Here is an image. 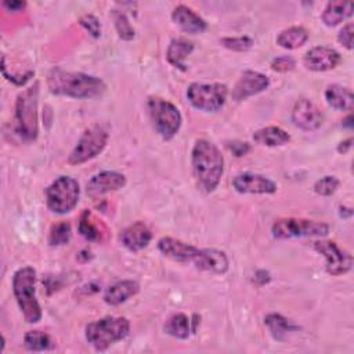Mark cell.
Listing matches in <instances>:
<instances>
[{
    "mask_svg": "<svg viewBox=\"0 0 354 354\" xmlns=\"http://www.w3.org/2000/svg\"><path fill=\"white\" fill-rule=\"evenodd\" d=\"M191 166L196 185L201 191L213 192L224 173V156L216 144L209 140H196L191 151Z\"/></svg>",
    "mask_w": 354,
    "mask_h": 354,
    "instance_id": "1",
    "label": "cell"
},
{
    "mask_svg": "<svg viewBox=\"0 0 354 354\" xmlns=\"http://www.w3.org/2000/svg\"><path fill=\"white\" fill-rule=\"evenodd\" d=\"M48 90L55 95L88 100L102 95L106 84L102 79L83 72H69L53 68L47 75Z\"/></svg>",
    "mask_w": 354,
    "mask_h": 354,
    "instance_id": "2",
    "label": "cell"
},
{
    "mask_svg": "<svg viewBox=\"0 0 354 354\" xmlns=\"http://www.w3.org/2000/svg\"><path fill=\"white\" fill-rule=\"evenodd\" d=\"M12 293L28 324H36L43 313L36 297V270L30 266L18 268L12 275Z\"/></svg>",
    "mask_w": 354,
    "mask_h": 354,
    "instance_id": "3",
    "label": "cell"
},
{
    "mask_svg": "<svg viewBox=\"0 0 354 354\" xmlns=\"http://www.w3.org/2000/svg\"><path fill=\"white\" fill-rule=\"evenodd\" d=\"M39 83L35 82L30 87L21 91L15 100V113L14 124L18 136L26 141L32 142L39 134Z\"/></svg>",
    "mask_w": 354,
    "mask_h": 354,
    "instance_id": "4",
    "label": "cell"
},
{
    "mask_svg": "<svg viewBox=\"0 0 354 354\" xmlns=\"http://www.w3.org/2000/svg\"><path fill=\"white\" fill-rule=\"evenodd\" d=\"M130 332V322L124 317H104L86 326V340L97 351H105L123 340Z\"/></svg>",
    "mask_w": 354,
    "mask_h": 354,
    "instance_id": "5",
    "label": "cell"
},
{
    "mask_svg": "<svg viewBox=\"0 0 354 354\" xmlns=\"http://www.w3.org/2000/svg\"><path fill=\"white\" fill-rule=\"evenodd\" d=\"M147 108L156 133L163 140H171L183 123L180 109L173 102L160 97H149Z\"/></svg>",
    "mask_w": 354,
    "mask_h": 354,
    "instance_id": "6",
    "label": "cell"
},
{
    "mask_svg": "<svg viewBox=\"0 0 354 354\" xmlns=\"http://www.w3.org/2000/svg\"><path fill=\"white\" fill-rule=\"evenodd\" d=\"M46 205L48 210L57 214L72 212L80 195L79 183L69 176H59L46 188Z\"/></svg>",
    "mask_w": 354,
    "mask_h": 354,
    "instance_id": "7",
    "label": "cell"
},
{
    "mask_svg": "<svg viewBox=\"0 0 354 354\" xmlns=\"http://www.w3.org/2000/svg\"><path fill=\"white\" fill-rule=\"evenodd\" d=\"M108 138H109V133L104 124L94 123L88 126L82 133L75 148L71 151L68 156V163L76 166L94 159L104 151V148L106 147Z\"/></svg>",
    "mask_w": 354,
    "mask_h": 354,
    "instance_id": "8",
    "label": "cell"
},
{
    "mask_svg": "<svg viewBox=\"0 0 354 354\" xmlns=\"http://www.w3.org/2000/svg\"><path fill=\"white\" fill-rule=\"evenodd\" d=\"M271 232L277 239L322 238L329 234V225L326 223L308 218L283 217L274 221Z\"/></svg>",
    "mask_w": 354,
    "mask_h": 354,
    "instance_id": "9",
    "label": "cell"
},
{
    "mask_svg": "<svg viewBox=\"0 0 354 354\" xmlns=\"http://www.w3.org/2000/svg\"><path fill=\"white\" fill-rule=\"evenodd\" d=\"M228 88L223 83H191L187 98L199 111L213 113L220 111L227 100Z\"/></svg>",
    "mask_w": 354,
    "mask_h": 354,
    "instance_id": "10",
    "label": "cell"
},
{
    "mask_svg": "<svg viewBox=\"0 0 354 354\" xmlns=\"http://www.w3.org/2000/svg\"><path fill=\"white\" fill-rule=\"evenodd\" d=\"M313 249L325 257V268L330 275H343L353 267V256L335 241H314Z\"/></svg>",
    "mask_w": 354,
    "mask_h": 354,
    "instance_id": "11",
    "label": "cell"
},
{
    "mask_svg": "<svg viewBox=\"0 0 354 354\" xmlns=\"http://www.w3.org/2000/svg\"><path fill=\"white\" fill-rule=\"evenodd\" d=\"M290 118L296 127L306 131L318 130L324 124V113L308 98H300L295 102Z\"/></svg>",
    "mask_w": 354,
    "mask_h": 354,
    "instance_id": "12",
    "label": "cell"
},
{
    "mask_svg": "<svg viewBox=\"0 0 354 354\" xmlns=\"http://www.w3.org/2000/svg\"><path fill=\"white\" fill-rule=\"evenodd\" d=\"M270 86V77L261 72L257 71H243L239 76L238 82L232 87L231 97L234 101L241 102L252 95H256L264 90H267Z\"/></svg>",
    "mask_w": 354,
    "mask_h": 354,
    "instance_id": "13",
    "label": "cell"
},
{
    "mask_svg": "<svg viewBox=\"0 0 354 354\" xmlns=\"http://www.w3.org/2000/svg\"><path fill=\"white\" fill-rule=\"evenodd\" d=\"M232 187L239 194H275L278 187L277 184L257 173H239L232 178Z\"/></svg>",
    "mask_w": 354,
    "mask_h": 354,
    "instance_id": "14",
    "label": "cell"
},
{
    "mask_svg": "<svg viewBox=\"0 0 354 354\" xmlns=\"http://www.w3.org/2000/svg\"><path fill=\"white\" fill-rule=\"evenodd\" d=\"M126 185L124 174L113 170H104L94 174L86 187L87 195L93 199L100 198L111 191H118Z\"/></svg>",
    "mask_w": 354,
    "mask_h": 354,
    "instance_id": "15",
    "label": "cell"
},
{
    "mask_svg": "<svg viewBox=\"0 0 354 354\" xmlns=\"http://www.w3.org/2000/svg\"><path fill=\"white\" fill-rule=\"evenodd\" d=\"M342 61L340 54L326 46H315L311 47L303 58V64L307 69L314 71V72H325L335 69Z\"/></svg>",
    "mask_w": 354,
    "mask_h": 354,
    "instance_id": "16",
    "label": "cell"
},
{
    "mask_svg": "<svg viewBox=\"0 0 354 354\" xmlns=\"http://www.w3.org/2000/svg\"><path fill=\"white\" fill-rule=\"evenodd\" d=\"M158 249L163 256H166L174 261L192 263V264L195 263V260L198 259L199 252H201L199 248H196L191 243H187L184 241L171 238V236L160 238L158 241Z\"/></svg>",
    "mask_w": 354,
    "mask_h": 354,
    "instance_id": "17",
    "label": "cell"
},
{
    "mask_svg": "<svg viewBox=\"0 0 354 354\" xmlns=\"http://www.w3.org/2000/svg\"><path fill=\"white\" fill-rule=\"evenodd\" d=\"M119 238H120L122 245L127 250H130V252H140L144 248H147L148 243L151 242L152 232L147 227V224H144L142 221H136L134 224L126 227L120 232Z\"/></svg>",
    "mask_w": 354,
    "mask_h": 354,
    "instance_id": "18",
    "label": "cell"
},
{
    "mask_svg": "<svg viewBox=\"0 0 354 354\" xmlns=\"http://www.w3.org/2000/svg\"><path fill=\"white\" fill-rule=\"evenodd\" d=\"M194 266L198 270L221 275L227 272L230 267V261L225 252L213 249V248H206V249H201L199 256L195 260Z\"/></svg>",
    "mask_w": 354,
    "mask_h": 354,
    "instance_id": "19",
    "label": "cell"
},
{
    "mask_svg": "<svg viewBox=\"0 0 354 354\" xmlns=\"http://www.w3.org/2000/svg\"><path fill=\"white\" fill-rule=\"evenodd\" d=\"M171 19L176 25L181 28V30L187 33H202L207 29L206 21L199 14H196L192 8L184 4L174 7L171 12Z\"/></svg>",
    "mask_w": 354,
    "mask_h": 354,
    "instance_id": "20",
    "label": "cell"
},
{
    "mask_svg": "<svg viewBox=\"0 0 354 354\" xmlns=\"http://www.w3.org/2000/svg\"><path fill=\"white\" fill-rule=\"evenodd\" d=\"M77 230L83 238L90 242H104L108 236L106 227L101 220H98L90 210H83L79 218Z\"/></svg>",
    "mask_w": 354,
    "mask_h": 354,
    "instance_id": "21",
    "label": "cell"
},
{
    "mask_svg": "<svg viewBox=\"0 0 354 354\" xmlns=\"http://www.w3.org/2000/svg\"><path fill=\"white\" fill-rule=\"evenodd\" d=\"M140 292V285L133 279L118 281L109 288H106L104 293V301L109 306H119L127 301L130 297L136 296Z\"/></svg>",
    "mask_w": 354,
    "mask_h": 354,
    "instance_id": "22",
    "label": "cell"
},
{
    "mask_svg": "<svg viewBox=\"0 0 354 354\" xmlns=\"http://www.w3.org/2000/svg\"><path fill=\"white\" fill-rule=\"evenodd\" d=\"M194 44L192 41L184 37H174L170 40L166 50V59L170 65L180 71H187L185 59L192 53Z\"/></svg>",
    "mask_w": 354,
    "mask_h": 354,
    "instance_id": "23",
    "label": "cell"
},
{
    "mask_svg": "<svg viewBox=\"0 0 354 354\" xmlns=\"http://www.w3.org/2000/svg\"><path fill=\"white\" fill-rule=\"evenodd\" d=\"M353 15V3L351 1H342V0H333L329 1L321 15L322 22L326 26H336L350 18Z\"/></svg>",
    "mask_w": 354,
    "mask_h": 354,
    "instance_id": "24",
    "label": "cell"
},
{
    "mask_svg": "<svg viewBox=\"0 0 354 354\" xmlns=\"http://www.w3.org/2000/svg\"><path fill=\"white\" fill-rule=\"evenodd\" d=\"M325 100L336 111H351L354 105L353 91L342 84H329L325 90Z\"/></svg>",
    "mask_w": 354,
    "mask_h": 354,
    "instance_id": "25",
    "label": "cell"
},
{
    "mask_svg": "<svg viewBox=\"0 0 354 354\" xmlns=\"http://www.w3.org/2000/svg\"><path fill=\"white\" fill-rule=\"evenodd\" d=\"M254 142L264 147H281L290 141V136L286 130L278 126H267L253 133Z\"/></svg>",
    "mask_w": 354,
    "mask_h": 354,
    "instance_id": "26",
    "label": "cell"
},
{
    "mask_svg": "<svg viewBox=\"0 0 354 354\" xmlns=\"http://www.w3.org/2000/svg\"><path fill=\"white\" fill-rule=\"evenodd\" d=\"M264 325L267 326L270 335L278 340L282 342L285 340V336L290 332H295L299 329L296 324H293L290 319L283 317L282 314L278 313H270L264 317Z\"/></svg>",
    "mask_w": 354,
    "mask_h": 354,
    "instance_id": "27",
    "label": "cell"
},
{
    "mask_svg": "<svg viewBox=\"0 0 354 354\" xmlns=\"http://www.w3.org/2000/svg\"><path fill=\"white\" fill-rule=\"evenodd\" d=\"M308 40V32L303 26H290L279 32L277 37V44L282 48L295 50L301 47Z\"/></svg>",
    "mask_w": 354,
    "mask_h": 354,
    "instance_id": "28",
    "label": "cell"
},
{
    "mask_svg": "<svg viewBox=\"0 0 354 354\" xmlns=\"http://www.w3.org/2000/svg\"><path fill=\"white\" fill-rule=\"evenodd\" d=\"M163 330L176 339H188L191 333V321L184 313H176L167 318Z\"/></svg>",
    "mask_w": 354,
    "mask_h": 354,
    "instance_id": "29",
    "label": "cell"
},
{
    "mask_svg": "<svg viewBox=\"0 0 354 354\" xmlns=\"http://www.w3.org/2000/svg\"><path fill=\"white\" fill-rule=\"evenodd\" d=\"M24 346L29 351H48L55 348V342L46 332L29 330L24 336Z\"/></svg>",
    "mask_w": 354,
    "mask_h": 354,
    "instance_id": "30",
    "label": "cell"
},
{
    "mask_svg": "<svg viewBox=\"0 0 354 354\" xmlns=\"http://www.w3.org/2000/svg\"><path fill=\"white\" fill-rule=\"evenodd\" d=\"M112 18H113V24H115V29L118 32V36L122 39V40H131L134 39V35H136V30L134 28L131 26L126 12L120 11V10H113L112 11Z\"/></svg>",
    "mask_w": 354,
    "mask_h": 354,
    "instance_id": "31",
    "label": "cell"
},
{
    "mask_svg": "<svg viewBox=\"0 0 354 354\" xmlns=\"http://www.w3.org/2000/svg\"><path fill=\"white\" fill-rule=\"evenodd\" d=\"M71 239V224L66 221H59L51 225L48 232V243L51 246L66 245Z\"/></svg>",
    "mask_w": 354,
    "mask_h": 354,
    "instance_id": "32",
    "label": "cell"
},
{
    "mask_svg": "<svg viewBox=\"0 0 354 354\" xmlns=\"http://www.w3.org/2000/svg\"><path fill=\"white\" fill-rule=\"evenodd\" d=\"M220 44L231 51L245 53L250 50L254 44L253 39L249 36H232V37H223L220 39Z\"/></svg>",
    "mask_w": 354,
    "mask_h": 354,
    "instance_id": "33",
    "label": "cell"
},
{
    "mask_svg": "<svg viewBox=\"0 0 354 354\" xmlns=\"http://www.w3.org/2000/svg\"><path fill=\"white\" fill-rule=\"evenodd\" d=\"M339 184H340V181L337 180V177H335V176H324V177L318 178L314 183L313 189H314L315 194H318L321 196H330V195H333L337 191Z\"/></svg>",
    "mask_w": 354,
    "mask_h": 354,
    "instance_id": "34",
    "label": "cell"
},
{
    "mask_svg": "<svg viewBox=\"0 0 354 354\" xmlns=\"http://www.w3.org/2000/svg\"><path fill=\"white\" fill-rule=\"evenodd\" d=\"M79 24L93 36V37H100L101 35V24L98 18L93 14H86L79 19Z\"/></svg>",
    "mask_w": 354,
    "mask_h": 354,
    "instance_id": "35",
    "label": "cell"
},
{
    "mask_svg": "<svg viewBox=\"0 0 354 354\" xmlns=\"http://www.w3.org/2000/svg\"><path fill=\"white\" fill-rule=\"evenodd\" d=\"M295 66H296V61H295V58L290 57V55L275 57V58L271 61V69L275 71V72H281V73L289 72V71L295 69Z\"/></svg>",
    "mask_w": 354,
    "mask_h": 354,
    "instance_id": "36",
    "label": "cell"
},
{
    "mask_svg": "<svg viewBox=\"0 0 354 354\" xmlns=\"http://www.w3.org/2000/svg\"><path fill=\"white\" fill-rule=\"evenodd\" d=\"M353 35H354V24L347 22L340 32L337 33V41L347 50L353 48Z\"/></svg>",
    "mask_w": 354,
    "mask_h": 354,
    "instance_id": "37",
    "label": "cell"
},
{
    "mask_svg": "<svg viewBox=\"0 0 354 354\" xmlns=\"http://www.w3.org/2000/svg\"><path fill=\"white\" fill-rule=\"evenodd\" d=\"M227 148H228V151H230L232 155H235L236 158H241V156L248 155V153L250 152V149H252L249 142H246V141H238V140L227 142Z\"/></svg>",
    "mask_w": 354,
    "mask_h": 354,
    "instance_id": "38",
    "label": "cell"
},
{
    "mask_svg": "<svg viewBox=\"0 0 354 354\" xmlns=\"http://www.w3.org/2000/svg\"><path fill=\"white\" fill-rule=\"evenodd\" d=\"M270 279H271L270 272L266 271V270H257V271L254 272V275H253V282L257 283L259 286H263V285L268 283Z\"/></svg>",
    "mask_w": 354,
    "mask_h": 354,
    "instance_id": "39",
    "label": "cell"
},
{
    "mask_svg": "<svg viewBox=\"0 0 354 354\" xmlns=\"http://www.w3.org/2000/svg\"><path fill=\"white\" fill-rule=\"evenodd\" d=\"M3 7L7 8L8 11L17 12V11H22L26 7V3L25 1H4Z\"/></svg>",
    "mask_w": 354,
    "mask_h": 354,
    "instance_id": "40",
    "label": "cell"
},
{
    "mask_svg": "<svg viewBox=\"0 0 354 354\" xmlns=\"http://www.w3.org/2000/svg\"><path fill=\"white\" fill-rule=\"evenodd\" d=\"M351 147H353V137H348V138H346V140H343L337 144V152L339 153H346V152L350 151Z\"/></svg>",
    "mask_w": 354,
    "mask_h": 354,
    "instance_id": "41",
    "label": "cell"
},
{
    "mask_svg": "<svg viewBox=\"0 0 354 354\" xmlns=\"http://www.w3.org/2000/svg\"><path fill=\"white\" fill-rule=\"evenodd\" d=\"M199 319H201V318H199L198 314H194V315H192V318L189 319V321H191V332H194V333L196 332V326H198V324H199Z\"/></svg>",
    "mask_w": 354,
    "mask_h": 354,
    "instance_id": "42",
    "label": "cell"
}]
</instances>
